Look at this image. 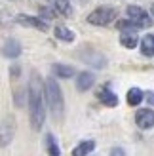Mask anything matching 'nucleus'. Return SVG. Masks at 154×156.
Wrapping results in <instances>:
<instances>
[{
	"mask_svg": "<svg viewBox=\"0 0 154 156\" xmlns=\"http://www.w3.org/2000/svg\"><path fill=\"white\" fill-rule=\"evenodd\" d=\"M29 112H30V126L38 131L44 126L46 107H44V88L36 73H33L29 82Z\"/></svg>",
	"mask_w": 154,
	"mask_h": 156,
	"instance_id": "f257e3e1",
	"label": "nucleus"
},
{
	"mask_svg": "<svg viewBox=\"0 0 154 156\" xmlns=\"http://www.w3.org/2000/svg\"><path fill=\"white\" fill-rule=\"evenodd\" d=\"M44 91H46V101L50 105V111L51 114L55 116L57 120L63 118V112H65V101H63V93H61L59 84L53 80V78H48L44 84Z\"/></svg>",
	"mask_w": 154,
	"mask_h": 156,
	"instance_id": "f03ea898",
	"label": "nucleus"
},
{
	"mask_svg": "<svg viewBox=\"0 0 154 156\" xmlns=\"http://www.w3.org/2000/svg\"><path fill=\"white\" fill-rule=\"evenodd\" d=\"M114 17H116V10L114 8L101 6L88 15V23H91V25H109L110 21H114Z\"/></svg>",
	"mask_w": 154,
	"mask_h": 156,
	"instance_id": "7ed1b4c3",
	"label": "nucleus"
},
{
	"mask_svg": "<svg viewBox=\"0 0 154 156\" xmlns=\"http://www.w3.org/2000/svg\"><path fill=\"white\" fill-rule=\"evenodd\" d=\"M15 133V120L13 116H6V120L0 124V147H8Z\"/></svg>",
	"mask_w": 154,
	"mask_h": 156,
	"instance_id": "20e7f679",
	"label": "nucleus"
},
{
	"mask_svg": "<svg viewBox=\"0 0 154 156\" xmlns=\"http://www.w3.org/2000/svg\"><path fill=\"white\" fill-rule=\"evenodd\" d=\"M128 17L131 19V23H135L137 27H147L150 25V15L139 6H129L128 8Z\"/></svg>",
	"mask_w": 154,
	"mask_h": 156,
	"instance_id": "39448f33",
	"label": "nucleus"
},
{
	"mask_svg": "<svg viewBox=\"0 0 154 156\" xmlns=\"http://www.w3.org/2000/svg\"><path fill=\"white\" fill-rule=\"evenodd\" d=\"M135 122H137V126L141 129L154 128V111H150V108H141V111H137Z\"/></svg>",
	"mask_w": 154,
	"mask_h": 156,
	"instance_id": "423d86ee",
	"label": "nucleus"
},
{
	"mask_svg": "<svg viewBox=\"0 0 154 156\" xmlns=\"http://www.w3.org/2000/svg\"><path fill=\"white\" fill-rule=\"evenodd\" d=\"M120 44L124 46V48L128 50H133L137 44H139V36H137L135 30H122V34H120Z\"/></svg>",
	"mask_w": 154,
	"mask_h": 156,
	"instance_id": "0eeeda50",
	"label": "nucleus"
},
{
	"mask_svg": "<svg viewBox=\"0 0 154 156\" xmlns=\"http://www.w3.org/2000/svg\"><path fill=\"white\" fill-rule=\"evenodd\" d=\"M2 53H4V57H10V59L19 57V53H21V44L12 38V40H8V42L2 46Z\"/></svg>",
	"mask_w": 154,
	"mask_h": 156,
	"instance_id": "6e6552de",
	"label": "nucleus"
},
{
	"mask_svg": "<svg viewBox=\"0 0 154 156\" xmlns=\"http://www.w3.org/2000/svg\"><path fill=\"white\" fill-rule=\"evenodd\" d=\"M17 21L21 23V25H25V27H34L38 30H46V29H48V25H46L42 19L30 17V15H17Z\"/></svg>",
	"mask_w": 154,
	"mask_h": 156,
	"instance_id": "1a4fd4ad",
	"label": "nucleus"
},
{
	"mask_svg": "<svg viewBox=\"0 0 154 156\" xmlns=\"http://www.w3.org/2000/svg\"><path fill=\"white\" fill-rule=\"evenodd\" d=\"M99 99H101V103L107 105V107H116L118 105L116 93H114L112 90H109V88H103L101 91H99Z\"/></svg>",
	"mask_w": 154,
	"mask_h": 156,
	"instance_id": "9d476101",
	"label": "nucleus"
},
{
	"mask_svg": "<svg viewBox=\"0 0 154 156\" xmlns=\"http://www.w3.org/2000/svg\"><path fill=\"white\" fill-rule=\"evenodd\" d=\"M93 82H95V76L91 74V73H82V74H78L76 88H78L80 91H86V90H89L91 86H93Z\"/></svg>",
	"mask_w": 154,
	"mask_h": 156,
	"instance_id": "9b49d317",
	"label": "nucleus"
},
{
	"mask_svg": "<svg viewBox=\"0 0 154 156\" xmlns=\"http://www.w3.org/2000/svg\"><path fill=\"white\" fill-rule=\"evenodd\" d=\"M93 149H95V143H93V141H82V143L72 151V156H88Z\"/></svg>",
	"mask_w": 154,
	"mask_h": 156,
	"instance_id": "f8f14e48",
	"label": "nucleus"
},
{
	"mask_svg": "<svg viewBox=\"0 0 154 156\" xmlns=\"http://www.w3.org/2000/svg\"><path fill=\"white\" fill-rule=\"evenodd\" d=\"M141 51L145 55H149V57L154 55V34H147L141 40Z\"/></svg>",
	"mask_w": 154,
	"mask_h": 156,
	"instance_id": "ddd939ff",
	"label": "nucleus"
},
{
	"mask_svg": "<svg viewBox=\"0 0 154 156\" xmlns=\"http://www.w3.org/2000/svg\"><path fill=\"white\" fill-rule=\"evenodd\" d=\"M46 149H48V156H61V151H59V145L55 141V137L51 133L46 135Z\"/></svg>",
	"mask_w": 154,
	"mask_h": 156,
	"instance_id": "4468645a",
	"label": "nucleus"
},
{
	"mask_svg": "<svg viewBox=\"0 0 154 156\" xmlns=\"http://www.w3.org/2000/svg\"><path fill=\"white\" fill-rule=\"evenodd\" d=\"M53 73H55V76H59V78H71L74 74V69L68 67V65L57 63V65H53Z\"/></svg>",
	"mask_w": 154,
	"mask_h": 156,
	"instance_id": "2eb2a0df",
	"label": "nucleus"
},
{
	"mask_svg": "<svg viewBox=\"0 0 154 156\" xmlns=\"http://www.w3.org/2000/svg\"><path fill=\"white\" fill-rule=\"evenodd\" d=\"M143 95H145V93H143V91H141L139 88H131V90L128 91V103L131 105V107H135V105H139L141 101L145 99Z\"/></svg>",
	"mask_w": 154,
	"mask_h": 156,
	"instance_id": "dca6fc26",
	"label": "nucleus"
},
{
	"mask_svg": "<svg viewBox=\"0 0 154 156\" xmlns=\"http://www.w3.org/2000/svg\"><path fill=\"white\" fill-rule=\"evenodd\" d=\"M55 36L59 38V40H65V42H72L74 40V33H72L71 29L63 27V25L55 27Z\"/></svg>",
	"mask_w": 154,
	"mask_h": 156,
	"instance_id": "f3484780",
	"label": "nucleus"
},
{
	"mask_svg": "<svg viewBox=\"0 0 154 156\" xmlns=\"http://www.w3.org/2000/svg\"><path fill=\"white\" fill-rule=\"evenodd\" d=\"M50 2H51V6H53L55 12L63 13V15L71 13V4H68V0H50Z\"/></svg>",
	"mask_w": 154,
	"mask_h": 156,
	"instance_id": "a211bd4d",
	"label": "nucleus"
},
{
	"mask_svg": "<svg viewBox=\"0 0 154 156\" xmlns=\"http://www.w3.org/2000/svg\"><path fill=\"white\" fill-rule=\"evenodd\" d=\"M40 13L44 15V17H53V15H55V10H50V8L48 6H44V8H40Z\"/></svg>",
	"mask_w": 154,
	"mask_h": 156,
	"instance_id": "6ab92c4d",
	"label": "nucleus"
},
{
	"mask_svg": "<svg viewBox=\"0 0 154 156\" xmlns=\"http://www.w3.org/2000/svg\"><path fill=\"white\" fill-rule=\"evenodd\" d=\"M110 156H126V152H124V149H112Z\"/></svg>",
	"mask_w": 154,
	"mask_h": 156,
	"instance_id": "aec40b11",
	"label": "nucleus"
},
{
	"mask_svg": "<svg viewBox=\"0 0 154 156\" xmlns=\"http://www.w3.org/2000/svg\"><path fill=\"white\" fill-rule=\"evenodd\" d=\"M143 97H147V101L150 105H154V91H147V95H143Z\"/></svg>",
	"mask_w": 154,
	"mask_h": 156,
	"instance_id": "412c9836",
	"label": "nucleus"
},
{
	"mask_svg": "<svg viewBox=\"0 0 154 156\" xmlns=\"http://www.w3.org/2000/svg\"><path fill=\"white\" fill-rule=\"evenodd\" d=\"M19 74V67H12V76H17Z\"/></svg>",
	"mask_w": 154,
	"mask_h": 156,
	"instance_id": "4be33fe9",
	"label": "nucleus"
},
{
	"mask_svg": "<svg viewBox=\"0 0 154 156\" xmlns=\"http://www.w3.org/2000/svg\"><path fill=\"white\" fill-rule=\"evenodd\" d=\"M152 13H154V4H152Z\"/></svg>",
	"mask_w": 154,
	"mask_h": 156,
	"instance_id": "5701e85b",
	"label": "nucleus"
}]
</instances>
